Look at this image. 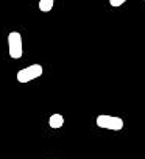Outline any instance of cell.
Here are the masks:
<instances>
[{
  "label": "cell",
  "mask_w": 145,
  "mask_h": 159,
  "mask_svg": "<svg viewBox=\"0 0 145 159\" xmlns=\"http://www.w3.org/2000/svg\"><path fill=\"white\" fill-rule=\"evenodd\" d=\"M8 52L11 59H20L24 55V44L22 34L19 31H11L8 34Z\"/></svg>",
  "instance_id": "1"
},
{
  "label": "cell",
  "mask_w": 145,
  "mask_h": 159,
  "mask_svg": "<svg viewBox=\"0 0 145 159\" xmlns=\"http://www.w3.org/2000/svg\"><path fill=\"white\" fill-rule=\"evenodd\" d=\"M53 5H55L53 0H39V10H41L42 13H48V11H52Z\"/></svg>",
  "instance_id": "5"
},
{
  "label": "cell",
  "mask_w": 145,
  "mask_h": 159,
  "mask_svg": "<svg viewBox=\"0 0 145 159\" xmlns=\"http://www.w3.org/2000/svg\"><path fill=\"white\" fill-rule=\"evenodd\" d=\"M48 125H50V128H55V129L61 128L64 125V117L61 114H52L48 119Z\"/></svg>",
  "instance_id": "4"
},
{
  "label": "cell",
  "mask_w": 145,
  "mask_h": 159,
  "mask_svg": "<svg viewBox=\"0 0 145 159\" xmlns=\"http://www.w3.org/2000/svg\"><path fill=\"white\" fill-rule=\"evenodd\" d=\"M42 73H44V69H42L41 64H31V66H28L25 69H20L17 72L16 78H17L19 83L25 84V83H30V81H33V80L42 76Z\"/></svg>",
  "instance_id": "2"
},
{
  "label": "cell",
  "mask_w": 145,
  "mask_h": 159,
  "mask_svg": "<svg viewBox=\"0 0 145 159\" xmlns=\"http://www.w3.org/2000/svg\"><path fill=\"white\" fill-rule=\"evenodd\" d=\"M97 126L105 128V129H111V131H120L123 128V120L120 117L116 116H108V114H102L95 119Z\"/></svg>",
  "instance_id": "3"
},
{
  "label": "cell",
  "mask_w": 145,
  "mask_h": 159,
  "mask_svg": "<svg viewBox=\"0 0 145 159\" xmlns=\"http://www.w3.org/2000/svg\"><path fill=\"white\" fill-rule=\"evenodd\" d=\"M123 3H125V0H109L111 7H122Z\"/></svg>",
  "instance_id": "6"
}]
</instances>
